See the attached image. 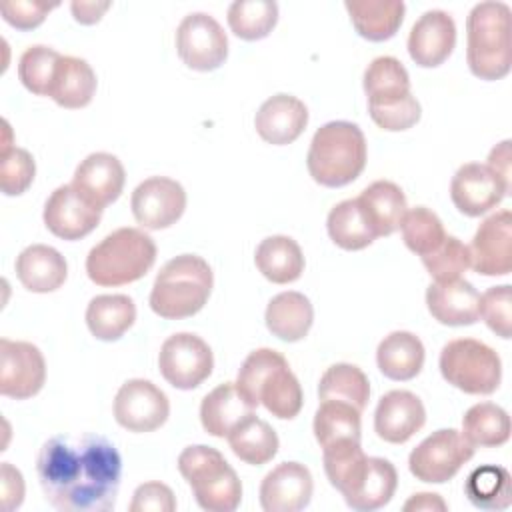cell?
<instances>
[{"label": "cell", "mask_w": 512, "mask_h": 512, "mask_svg": "<svg viewBox=\"0 0 512 512\" xmlns=\"http://www.w3.org/2000/svg\"><path fill=\"white\" fill-rule=\"evenodd\" d=\"M474 456V446L454 428H442L424 438L408 456L410 474L428 484H444Z\"/></svg>", "instance_id": "cell-10"}, {"label": "cell", "mask_w": 512, "mask_h": 512, "mask_svg": "<svg viewBox=\"0 0 512 512\" xmlns=\"http://www.w3.org/2000/svg\"><path fill=\"white\" fill-rule=\"evenodd\" d=\"M110 2H84V0H74L70 4L72 16L80 24H96L104 12L110 8Z\"/></svg>", "instance_id": "cell-51"}, {"label": "cell", "mask_w": 512, "mask_h": 512, "mask_svg": "<svg viewBox=\"0 0 512 512\" xmlns=\"http://www.w3.org/2000/svg\"><path fill=\"white\" fill-rule=\"evenodd\" d=\"M314 492L310 470L300 462H282L260 484V506L266 512L304 510Z\"/></svg>", "instance_id": "cell-20"}, {"label": "cell", "mask_w": 512, "mask_h": 512, "mask_svg": "<svg viewBox=\"0 0 512 512\" xmlns=\"http://www.w3.org/2000/svg\"><path fill=\"white\" fill-rule=\"evenodd\" d=\"M36 164L28 150L12 146L0 154V188L6 196H18L34 182Z\"/></svg>", "instance_id": "cell-45"}, {"label": "cell", "mask_w": 512, "mask_h": 512, "mask_svg": "<svg viewBox=\"0 0 512 512\" xmlns=\"http://www.w3.org/2000/svg\"><path fill=\"white\" fill-rule=\"evenodd\" d=\"M16 276L26 290L46 294L58 290L66 282L68 264L56 248L32 244L18 254Z\"/></svg>", "instance_id": "cell-26"}, {"label": "cell", "mask_w": 512, "mask_h": 512, "mask_svg": "<svg viewBox=\"0 0 512 512\" xmlns=\"http://www.w3.org/2000/svg\"><path fill=\"white\" fill-rule=\"evenodd\" d=\"M176 52L188 68L210 72L228 58V38L216 18L206 12H192L176 28Z\"/></svg>", "instance_id": "cell-12"}, {"label": "cell", "mask_w": 512, "mask_h": 512, "mask_svg": "<svg viewBox=\"0 0 512 512\" xmlns=\"http://www.w3.org/2000/svg\"><path fill=\"white\" fill-rule=\"evenodd\" d=\"M326 228L330 240L342 250H362L376 240L356 198L338 202L328 212Z\"/></svg>", "instance_id": "cell-39"}, {"label": "cell", "mask_w": 512, "mask_h": 512, "mask_svg": "<svg viewBox=\"0 0 512 512\" xmlns=\"http://www.w3.org/2000/svg\"><path fill=\"white\" fill-rule=\"evenodd\" d=\"M422 264L434 282H450L462 278V274L470 268L468 246L456 236L446 234L444 242L434 252L422 256Z\"/></svg>", "instance_id": "cell-44"}, {"label": "cell", "mask_w": 512, "mask_h": 512, "mask_svg": "<svg viewBox=\"0 0 512 512\" xmlns=\"http://www.w3.org/2000/svg\"><path fill=\"white\" fill-rule=\"evenodd\" d=\"M44 498L62 512H108L116 504L122 458L100 434H58L36 458Z\"/></svg>", "instance_id": "cell-1"}, {"label": "cell", "mask_w": 512, "mask_h": 512, "mask_svg": "<svg viewBox=\"0 0 512 512\" xmlns=\"http://www.w3.org/2000/svg\"><path fill=\"white\" fill-rule=\"evenodd\" d=\"M62 54L44 44L26 48L18 60V78L36 96H48L56 64Z\"/></svg>", "instance_id": "cell-43"}, {"label": "cell", "mask_w": 512, "mask_h": 512, "mask_svg": "<svg viewBox=\"0 0 512 512\" xmlns=\"http://www.w3.org/2000/svg\"><path fill=\"white\" fill-rule=\"evenodd\" d=\"M156 262V244L140 228H118L86 256V274L98 286H124L140 280Z\"/></svg>", "instance_id": "cell-7"}, {"label": "cell", "mask_w": 512, "mask_h": 512, "mask_svg": "<svg viewBox=\"0 0 512 512\" xmlns=\"http://www.w3.org/2000/svg\"><path fill=\"white\" fill-rule=\"evenodd\" d=\"M42 216L56 238L80 240L100 224L102 210L84 200L72 184H64L48 196Z\"/></svg>", "instance_id": "cell-19"}, {"label": "cell", "mask_w": 512, "mask_h": 512, "mask_svg": "<svg viewBox=\"0 0 512 512\" xmlns=\"http://www.w3.org/2000/svg\"><path fill=\"white\" fill-rule=\"evenodd\" d=\"M252 412H254V406H250L244 400L236 384L224 382L202 398L200 422L210 436L226 438L230 430Z\"/></svg>", "instance_id": "cell-32"}, {"label": "cell", "mask_w": 512, "mask_h": 512, "mask_svg": "<svg viewBox=\"0 0 512 512\" xmlns=\"http://www.w3.org/2000/svg\"><path fill=\"white\" fill-rule=\"evenodd\" d=\"M170 416L168 396L150 380L124 382L114 398V418L128 432H154Z\"/></svg>", "instance_id": "cell-13"}, {"label": "cell", "mask_w": 512, "mask_h": 512, "mask_svg": "<svg viewBox=\"0 0 512 512\" xmlns=\"http://www.w3.org/2000/svg\"><path fill=\"white\" fill-rule=\"evenodd\" d=\"M478 302V290L464 278L434 282L426 290L428 312L444 326H470L478 322Z\"/></svg>", "instance_id": "cell-25"}, {"label": "cell", "mask_w": 512, "mask_h": 512, "mask_svg": "<svg viewBox=\"0 0 512 512\" xmlns=\"http://www.w3.org/2000/svg\"><path fill=\"white\" fill-rule=\"evenodd\" d=\"M512 292L508 284L492 286L480 294L478 314L486 326L500 338L508 340L512 334Z\"/></svg>", "instance_id": "cell-46"}, {"label": "cell", "mask_w": 512, "mask_h": 512, "mask_svg": "<svg viewBox=\"0 0 512 512\" xmlns=\"http://www.w3.org/2000/svg\"><path fill=\"white\" fill-rule=\"evenodd\" d=\"M360 414L362 412L348 402L320 400V406L314 414V436L320 448L342 440L360 442Z\"/></svg>", "instance_id": "cell-37"}, {"label": "cell", "mask_w": 512, "mask_h": 512, "mask_svg": "<svg viewBox=\"0 0 512 512\" xmlns=\"http://www.w3.org/2000/svg\"><path fill=\"white\" fill-rule=\"evenodd\" d=\"M448 504L434 492H418L412 494L406 504L404 510L406 512H416V510H446Z\"/></svg>", "instance_id": "cell-52"}, {"label": "cell", "mask_w": 512, "mask_h": 512, "mask_svg": "<svg viewBox=\"0 0 512 512\" xmlns=\"http://www.w3.org/2000/svg\"><path fill=\"white\" fill-rule=\"evenodd\" d=\"M178 470L202 510L234 512L240 506L242 482L216 448L204 444L186 446L178 456Z\"/></svg>", "instance_id": "cell-8"}, {"label": "cell", "mask_w": 512, "mask_h": 512, "mask_svg": "<svg viewBox=\"0 0 512 512\" xmlns=\"http://www.w3.org/2000/svg\"><path fill=\"white\" fill-rule=\"evenodd\" d=\"M474 448H496L510 438V416L494 402H480L466 410L460 432Z\"/></svg>", "instance_id": "cell-36"}, {"label": "cell", "mask_w": 512, "mask_h": 512, "mask_svg": "<svg viewBox=\"0 0 512 512\" xmlns=\"http://www.w3.org/2000/svg\"><path fill=\"white\" fill-rule=\"evenodd\" d=\"M266 328L284 342L302 340L314 322V308L310 300L296 290L276 294L266 306Z\"/></svg>", "instance_id": "cell-30"}, {"label": "cell", "mask_w": 512, "mask_h": 512, "mask_svg": "<svg viewBox=\"0 0 512 512\" xmlns=\"http://www.w3.org/2000/svg\"><path fill=\"white\" fill-rule=\"evenodd\" d=\"M466 498L482 510H504L512 502V480L506 468L486 464L474 468L464 482Z\"/></svg>", "instance_id": "cell-38"}, {"label": "cell", "mask_w": 512, "mask_h": 512, "mask_svg": "<svg viewBox=\"0 0 512 512\" xmlns=\"http://www.w3.org/2000/svg\"><path fill=\"white\" fill-rule=\"evenodd\" d=\"M158 368L170 386L178 390H192L212 374L214 356L200 336L192 332H178L162 342Z\"/></svg>", "instance_id": "cell-11"}, {"label": "cell", "mask_w": 512, "mask_h": 512, "mask_svg": "<svg viewBox=\"0 0 512 512\" xmlns=\"http://www.w3.org/2000/svg\"><path fill=\"white\" fill-rule=\"evenodd\" d=\"M356 200L376 238L396 232L408 210L402 188L390 180L372 182Z\"/></svg>", "instance_id": "cell-27"}, {"label": "cell", "mask_w": 512, "mask_h": 512, "mask_svg": "<svg viewBox=\"0 0 512 512\" xmlns=\"http://www.w3.org/2000/svg\"><path fill=\"white\" fill-rule=\"evenodd\" d=\"M278 22V4L272 0H236L228 8V26L242 40L266 38Z\"/></svg>", "instance_id": "cell-41"}, {"label": "cell", "mask_w": 512, "mask_h": 512, "mask_svg": "<svg viewBox=\"0 0 512 512\" xmlns=\"http://www.w3.org/2000/svg\"><path fill=\"white\" fill-rule=\"evenodd\" d=\"M510 6L504 2H480L466 20V60L480 80H500L512 68Z\"/></svg>", "instance_id": "cell-5"}, {"label": "cell", "mask_w": 512, "mask_h": 512, "mask_svg": "<svg viewBox=\"0 0 512 512\" xmlns=\"http://www.w3.org/2000/svg\"><path fill=\"white\" fill-rule=\"evenodd\" d=\"M486 166L510 188V140H504L490 150Z\"/></svg>", "instance_id": "cell-50"}, {"label": "cell", "mask_w": 512, "mask_h": 512, "mask_svg": "<svg viewBox=\"0 0 512 512\" xmlns=\"http://www.w3.org/2000/svg\"><path fill=\"white\" fill-rule=\"evenodd\" d=\"M456 24L444 10L424 12L408 36V54L420 68H436L452 54Z\"/></svg>", "instance_id": "cell-22"}, {"label": "cell", "mask_w": 512, "mask_h": 512, "mask_svg": "<svg viewBox=\"0 0 512 512\" xmlns=\"http://www.w3.org/2000/svg\"><path fill=\"white\" fill-rule=\"evenodd\" d=\"M364 92L368 112L376 126L402 132L420 120V104L410 92V76L394 56H378L364 70Z\"/></svg>", "instance_id": "cell-6"}, {"label": "cell", "mask_w": 512, "mask_h": 512, "mask_svg": "<svg viewBox=\"0 0 512 512\" xmlns=\"http://www.w3.org/2000/svg\"><path fill=\"white\" fill-rule=\"evenodd\" d=\"M510 188L486 166L478 162L462 164L450 182V198L458 212L478 218L496 208Z\"/></svg>", "instance_id": "cell-18"}, {"label": "cell", "mask_w": 512, "mask_h": 512, "mask_svg": "<svg viewBox=\"0 0 512 512\" xmlns=\"http://www.w3.org/2000/svg\"><path fill=\"white\" fill-rule=\"evenodd\" d=\"M402 240L408 250L418 254L420 258L434 252L446 238V230L442 220L426 206H416L406 210L402 222Z\"/></svg>", "instance_id": "cell-42"}, {"label": "cell", "mask_w": 512, "mask_h": 512, "mask_svg": "<svg viewBox=\"0 0 512 512\" xmlns=\"http://www.w3.org/2000/svg\"><path fill=\"white\" fill-rule=\"evenodd\" d=\"M366 156V138L358 124L332 120L314 132L306 166L320 186L340 188L362 174Z\"/></svg>", "instance_id": "cell-3"}, {"label": "cell", "mask_w": 512, "mask_h": 512, "mask_svg": "<svg viewBox=\"0 0 512 512\" xmlns=\"http://www.w3.org/2000/svg\"><path fill=\"white\" fill-rule=\"evenodd\" d=\"M58 8V2L46 0H4L0 2L2 18L18 28V30H32L44 22L50 10Z\"/></svg>", "instance_id": "cell-47"}, {"label": "cell", "mask_w": 512, "mask_h": 512, "mask_svg": "<svg viewBox=\"0 0 512 512\" xmlns=\"http://www.w3.org/2000/svg\"><path fill=\"white\" fill-rule=\"evenodd\" d=\"M128 510L130 512H174L176 498L170 486L162 482H144L134 490Z\"/></svg>", "instance_id": "cell-48"}, {"label": "cell", "mask_w": 512, "mask_h": 512, "mask_svg": "<svg viewBox=\"0 0 512 512\" xmlns=\"http://www.w3.org/2000/svg\"><path fill=\"white\" fill-rule=\"evenodd\" d=\"M426 422L422 400L408 390L386 392L374 412V430L378 438L390 444L408 442Z\"/></svg>", "instance_id": "cell-23"}, {"label": "cell", "mask_w": 512, "mask_h": 512, "mask_svg": "<svg viewBox=\"0 0 512 512\" xmlns=\"http://www.w3.org/2000/svg\"><path fill=\"white\" fill-rule=\"evenodd\" d=\"M422 340L406 330H396L384 336L376 348V364L390 380H412L424 366Z\"/></svg>", "instance_id": "cell-29"}, {"label": "cell", "mask_w": 512, "mask_h": 512, "mask_svg": "<svg viewBox=\"0 0 512 512\" xmlns=\"http://www.w3.org/2000/svg\"><path fill=\"white\" fill-rule=\"evenodd\" d=\"M136 222L148 230L176 224L186 210V192L180 182L166 176H150L140 182L130 198Z\"/></svg>", "instance_id": "cell-15"}, {"label": "cell", "mask_w": 512, "mask_h": 512, "mask_svg": "<svg viewBox=\"0 0 512 512\" xmlns=\"http://www.w3.org/2000/svg\"><path fill=\"white\" fill-rule=\"evenodd\" d=\"M468 254L470 268L482 276H506L512 272V212L508 208L482 220Z\"/></svg>", "instance_id": "cell-17"}, {"label": "cell", "mask_w": 512, "mask_h": 512, "mask_svg": "<svg viewBox=\"0 0 512 512\" xmlns=\"http://www.w3.org/2000/svg\"><path fill=\"white\" fill-rule=\"evenodd\" d=\"M136 320L134 300L126 294H100L94 296L86 308V326L94 338L114 342Z\"/></svg>", "instance_id": "cell-34"}, {"label": "cell", "mask_w": 512, "mask_h": 512, "mask_svg": "<svg viewBox=\"0 0 512 512\" xmlns=\"http://www.w3.org/2000/svg\"><path fill=\"white\" fill-rule=\"evenodd\" d=\"M226 438L236 458L252 466H262L270 462L280 446L274 428L266 420L258 418L254 412L240 420Z\"/></svg>", "instance_id": "cell-35"}, {"label": "cell", "mask_w": 512, "mask_h": 512, "mask_svg": "<svg viewBox=\"0 0 512 512\" xmlns=\"http://www.w3.org/2000/svg\"><path fill=\"white\" fill-rule=\"evenodd\" d=\"M212 286L210 264L202 256L180 254L160 268L150 292V308L166 320L190 318L204 308Z\"/></svg>", "instance_id": "cell-4"}, {"label": "cell", "mask_w": 512, "mask_h": 512, "mask_svg": "<svg viewBox=\"0 0 512 512\" xmlns=\"http://www.w3.org/2000/svg\"><path fill=\"white\" fill-rule=\"evenodd\" d=\"M46 382V362L38 346L22 340H0V394L26 400Z\"/></svg>", "instance_id": "cell-14"}, {"label": "cell", "mask_w": 512, "mask_h": 512, "mask_svg": "<svg viewBox=\"0 0 512 512\" xmlns=\"http://www.w3.org/2000/svg\"><path fill=\"white\" fill-rule=\"evenodd\" d=\"M344 8L348 10L356 32L370 42L392 38L400 28L406 10L402 0H346Z\"/></svg>", "instance_id": "cell-31"}, {"label": "cell", "mask_w": 512, "mask_h": 512, "mask_svg": "<svg viewBox=\"0 0 512 512\" xmlns=\"http://www.w3.org/2000/svg\"><path fill=\"white\" fill-rule=\"evenodd\" d=\"M254 262L260 274L274 284H290L304 272V254L298 242L282 234L264 238L254 252Z\"/></svg>", "instance_id": "cell-33"}, {"label": "cell", "mask_w": 512, "mask_h": 512, "mask_svg": "<svg viewBox=\"0 0 512 512\" xmlns=\"http://www.w3.org/2000/svg\"><path fill=\"white\" fill-rule=\"evenodd\" d=\"M308 124V108L290 94H274L258 108L254 128L258 136L274 146L294 142Z\"/></svg>", "instance_id": "cell-24"}, {"label": "cell", "mask_w": 512, "mask_h": 512, "mask_svg": "<svg viewBox=\"0 0 512 512\" xmlns=\"http://www.w3.org/2000/svg\"><path fill=\"white\" fill-rule=\"evenodd\" d=\"M124 180V166L114 154L92 152L76 166L72 186L84 200L104 210L122 194Z\"/></svg>", "instance_id": "cell-21"}, {"label": "cell", "mask_w": 512, "mask_h": 512, "mask_svg": "<svg viewBox=\"0 0 512 512\" xmlns=\"http://www.w3.org/2000/svg\"><path fill=\"white\" fill-rule=\"evenodd\" d=\"M398 486V472L386 458L366 456L338 486L352 510L372 512L386 506Z\"/></svg>", "instance_id": "cell-16"}, {"label": "cell", "mask_w": 512, "mask_h": 512, "mask_svg": "<svg viewBox=\"0 0 512 512\" xmlns=\"http://www.w3.org/2000/svg\"><path fill=\"white\" fill-rule=\"evenodd\" d=\"M24 500V478L18 468L10 462H2L0 466V504L4 512H12L20 508Z\"/></svg>", "instance_id": "cell-49"}, {"label": "cell", "mask_w": 512, "mask_h": 512, "mask_svg": "<svg viewBox=\"0 0 512 512\" xmlns=\"http://www.w3.org/2000/svg\"><path fill=\"white\" fill-rule=\"evenodd\" d=\"M438 366L442 378L464 394L488 396L502 380L500 356L476 338H456L444 344Z\"/></svg>", "instance_id": "cell-9"}, {"label": "cell", "mask_w": 512, "mask_h": 512, "mask_svg": "<svg viewBox=\"0 0 512 512\" xmlns=\"http://www.w3.org/2000/svg\"><path fill=\"white\" fill-rule=\"evenodd\" d=\"M234 384L250 406L262 404L280 420H292L302 410V386L278 350L258 348L250 352Z\"/></svg>", "instance_id": "cell-2"}, {"label": "cell", "mask_w": 512, "mask_h": 512, "mask_svg": "<svg viewBox=\"0 0 512 512\" xmlns=\"http://www.w3.org/2000/svg\"><path fill=\"white\" fill-rule=\"evenodd\" d=\"M318 398L348 402L362 412L370 398V382L358 366L338 362L326 368L322 374L318 384Z\"/></svg>", "instance_id": "cell-40"}, {"label": "cell", "mask_w": 512, "mask_h": 512, "mask_svg": "<svg viewBox=\"0 0 512 512\" xmlns=\"http://www.w3.org/2000/svg\"><path fill=\"white\" fill-rule=\"evenodd\" d=\"M96 94V74L84 58L60 56L48 96L62 108L78 110L92 102Z\"/></svg>", "instance_id": "cell-28"}]
</instances>
